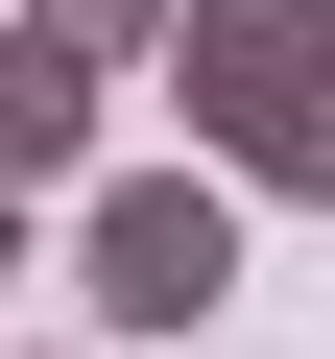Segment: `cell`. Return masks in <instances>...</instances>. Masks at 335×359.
I'll list each match as a JSON object with an SVG mask.
<instances>
[{"mask_svg":"<svg viewBox=\"0 0 335 359\" xmlns=\"http://www.w3.org/2000/svg\"><path fill=\"white\" fill-rule=\"evenodd\" d=\"M168 96H192V168H216V192L335 216V0H192Z\"/></svg>","mask_w":335,"mask_h":359,"instance_id":"cell-1","label":"cell"},{"mask_svg":"<svg viewBox=\"0 0 335 359\" xmlns=\"http://www.w3.org/2000/svg\"><path fill=\"white\" fill-rule=\"evenodd\" d=\"M72 311H96V335H192V311H240V192H216V168H120V192L72 216Z\"/></svg>","mask_w":335,"mask_h":359,"instance_id":"cell-2","label":"cell"},{"mask_svg":"<svg viewBox=\"0 0 335 359\" xmlns=\"http://www.w3.org/2000/svg\"><path fill=\"white\" fill-rule=\"evenodd\" d=\"M96 96H120V72H96V48H48V25L0 48V168H25V192H72V216H96Z\"/></svg>","mask_w":335,"mask_h":359,"instance_id":"cell-3","label":"cell"},{"mask_svg":"<svg viewBox=\"0 0 335 359\" xmlns=\"http://www.w3.org/2000/svg\"><path fill=\"white\" fill-rule=\"evenodd\" d=\"M25 359H96V335H25Z\"/></svg>","mask_w":335,"mask_h":359,"instance_id":"cell-4","label":"cell"}]
</instances>
